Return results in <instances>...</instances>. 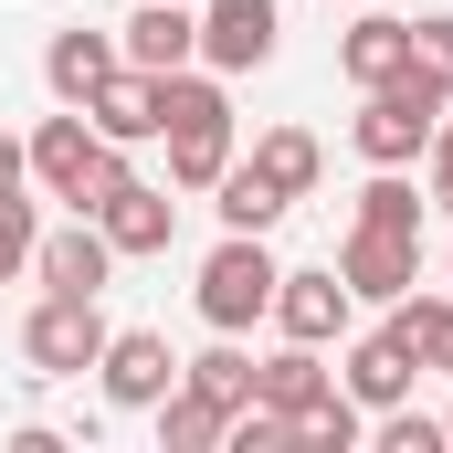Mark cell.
<instances>
[{"label":"cell","mask_w":453,"mask_h":453,"mask_svg":"<svg viewBox=\"0 0 453 453\" xmlns=\"http://www.w3.org/2000/svg\"><path fill=\"white\" fill-rule=\"evenodd\" d=\"M169 190H211L232 169V96H222V74H169Z\"/></svg>","instance_id":"1"},{"label":"cell","mask_w":453,"mask_h":453,"mask_svg":"<svg viewBox=\"0 0 453 453\" xmlns=\"http://www.w3.org/2000/svg\"><path fill=\"white\" fill-rule=\"evenodd\" d=\"M21 148H32L42 201H74V211H96L116 180H127V148H116V137H96V127H85V106H74V116H42Z\"/></svg>","instance_id":"2"},{"label":"cell","mask_w":453,"mask_h":453,"mask_svg":"<svg viewBox=\"0 0 453 453\" xmlns=\"http://www.w3.org/2000/svg\"><path fill=\"white\" fill-rule=\"evenodd\" d=\"M443 106H453V96H433L422 74H401V85H369V96H358V127H348V137H358L369 169H411V158L433 148Z\"/></svg>","instance_id":"3"},{"label":"cell","mask_w":453,"mask_h":453,"mask_svg":"<svg viewBox=\"0 0 453 453\" xmlns=\"http://www.w3.org/2000/svg\"><path fill=\"white\" fill-rule=\"evenodd\" d=\"M106 338L116 327H106L96 296H53V285H42V306L21 317V358H32L42 380H85V369L106 358Z\"/></svg>","instance_id":"4"},{"label":"cell","mask_w":453,"mask_h":453,"mask_svg":"<svg viewBox=\"0 0 453 453\" xmlns=\"http://www.w3.org/2000/svg\"><path fill=\"white\" fill-rule=\"evenodd\" d=\"M274 253H264V232H222V253L201 264V317L222 327V338H242L253 317H274Z\"/></svg>","instance_id":"5"},{"label":"cell","mask_w":453,"mask_h":453,"mask_svg":"<svg viewBox=\"0 0 453 453\" xmlns=\"http://www.w3.org/2000/svg\"><path fill=\"white\" fill-rule=\"evenodd\" d=\"M338 274H348L358 306H401V296L422 285V232H369V222H348Z\"/></svg>","instance_id":"6"},{"label":"cell","mask_w":453,"mask_h":453,"mask_svg":"<svg viewBox=\"0 0 453 453\" xmlns=\"http://www.w3.org/2000/svg\"><path fill=\"white\" fill-rule=\"evenodd\" d=\"M285 42V11L274 0H201V64L211 74H264Z\"/></svg>","instance_id":"7"},{"label":"cell","mask_w":453,"mask_h":453,"mask_svg":"<svg viewBox=\"0 0 453 453\" xmlns=\"http://www.w3.org/2000/svg\"><path fill=\"white\" fill-rule=\"evenodd\" d=\"M96 380H106L116 411H158V401L180 390V348L158 338V327H116L106 358H96Z\"/></svg>","instance_id":"8"},{"label":"cell","mask_w":453,"mask_h":453,"mask_svg":"<svg viewBox=\"0 0 453 453\" xmlns=\"http://www.w3.org/2000/svg\"><path fill=\"white\" fill-rule=\"evenodd\" d=\"M85 127L116 137V148H148L158 127H169V74H137V64H116L106 85L85 96Z\"/></svg>","instance_id":"9"},{"label":"cell","mask_w":453,"mask_h":453,"mask_svg":"<svg viewBox=\"0 0 453 453\" xmlns=\"http://www.w3.org/2000/svg\"><path fill=\"white\" fill-rule=\"evenodd\" d=\"M348 317H358V296H348L338 264H317V274H274V327H285V338L327 348V338H348Z\"/></svg>","instance_id":"10"},{"label":"cell","mask_w":453,"mask_h":453,"mask_svg":"<svg viewBox=\"0 0 453 453\" xmlns=\"http://www.w3.org/2000/svg\"><path fill=\"white\" fill-rule=\"evenodd\" d=\"M96 232L116 242V264H127V253H169V232H180V201H169L158 180H137V169H127L106 201H96Z\"/></svg>","instance_id":"11"},{"label":"cell","mask_w":453,"mask_h":453,"mask_svg":"<svg viewBox=\"0 0 453 453\" xmlns=\"http://www.w3.org/2000/svg\"><path fill=\"white\" fill-rule=\"evenodd\" d=\"M32 274H42L53 296H106V274H116V242L96 232V211H74L64 232H42V242H32Z\"/></svg>","instance_id":"12"},{"label":"cell","mask_w":453,"mask_h":453,"mask_svg":"<svg viewBox=\"0 0 453 453\" xmlns=\"http://www.w3.org/2000/svg\"><path fill=\"white\" fill-rule=\"evenodd\" d=\"M116 53L137 74H180V64H201V11L190 0H137V21L116 32Z\"/></svg>","instance_id":"13"},{"label":"cell","mask_w":453,"mask_h":453,"mask_svg":"<svg viewBox=\"0 0 453 453\" xmlns=\"http://www.w3.org/2000/svg\"><path fill=\"white\" fill-rule=\"evenodd\" d=\"M338 74L358 96H369V85H401V74H411V21L380 11V0H358V21H348V42H338Z\"/></svg>","instance_id":"14"},{"label":"cell","mask_w":453,"mask_h":453,"mask_svg":"<svg viewBox=\"0 0 453 453\" xmlns=\"http://www.w3.org/2000/svg\"><path fill=\"white\" fill-rule=\"evenodd\" d=\"M411 380H422V358L390 338V327L348 338V358H338V390L358 401V411H390V401H411Z\"/></svg>","instance_id":"15"},{"label":"cell","mask_w":453,"mask_h":453,"mask_svg":"<svg viewBox=\"0 0 453 453\" xmlns=\"http://www.w3.org/2000/svg\"><path fill=\"white\" fill-rule=\"evenodd\" d=\"M327 390H338V369H327L306 338H285L274 358H253V401H264V411H285V422H296L306 401H327Z\"/></svg>","instance_id":"16"},{"label":"cell","mask_w":453,"mask_h":453,"mask_svg":"<svg viewBox=\"0 0 453 453\" xmlns=\"http://www.w3.org/2000/svg\"><path fill=\"white\" fill-rule=\"evenodd\" d=\"M116 64H127V53H116V32H85V21H74V32H53V53H42V85H53L64 106H85V96L106 85Z\"/></svg>","instance_id":"17"},{"label":"cell","mask_w":453,"mask_h":453,"mask_svg":"<svg viewBox=\"0 0 453 453\" xmlns=\"http://www.w3.org/2000/svg\"><path fill=\"white\" fill-rule=\"evenodd\" d=\"M253 169H264L285 201H317V180H327V148H317L306 127H264V137H253Z\"/></svg>","instance_id":"18"},{"label":"cell","mask_w":453,"mask_h":453,"mask_svg":"<svg viewBox=\"0 0 453 453\" xmlns=\"http://www.w3.org/2000/svg\"><path fill=\"white\" fill-rule=\"evenodd\" d=\"M390 338L411 348L422 369H443V380H453V296H422V285H411V296L390 306Z\"/></svg>","instance_id":"19"},{"label":"cell","mask_w":453,"mask_h":453,"mask_svg":"<svg viewBox=\"0 0 453 453\" xmlns=\"http://www.w3.org/2000/svg\"><path fill=\"white\" fill-rule=\"evenodd\" d=\"M211 201H222V232H274V222H285V211H296V201H285V190H274V180H264L253 158L211 180Z\"/></svg>","instance_id":"20"},{"label":"cell","mask_w":453,"mask_h":453,"mask_svg":"<svg viewBox=\"0 0 453 453\" xmlns=\"http://www.w3.org/2000/svg\"><path fill=\"white\" fill-rule=\"evenodd\" d=\"M222 433H232V411H222V401H201L190 380H180V390L158 401V453H211Z\"/></svg>","instance_id":"21"},{"label":"cell","mask_w":453,"mask_h":453,"mask_svg":"<svg viewBox=\"0 0 453 453\" xmlns=\"http://www.w3.org/2000/svg\"><path fill=\"white\" fill-rule=\"evenodd\" d=\"M180 380H190V390H201V401H222V411H242V401H253V358H242V348H201V358H180Z\"/></svg>","instance_id":"22"},{"label":"cell","mask_w":453,"mask_h":453,"mask_svg":"<svg viewBox=\"0 0 453 453\" xmlns=\"http://www.w3.org/2000/svg\"><path fill=\"white\" fill-rule=\"evenodd\" d=\"M358 433H369V411H358L348 390H327V401H306V411H296V453H348Z\"/></svg>","instance_id":"23"},{"label":"cell","mask_w":453,"mask_h":453,"mask_svg":"<svg viewBox=\"0 0 453 453\" xmlns=\"http://www.w3.org/2000/svg\"><path fill=\"white\" fill-rule=\"evenodd\" d=\"M358 222H369V232H422V190H411L401 169H369V190H358Z\"/></svg>","instance_id":"24"},{"label":"cell","mask_w":453,"mask_h":453,"mask_svg":"<svg viewBox=\"0 0 453 453\" xmlns=\"http://www.w3.org/2000/svg\"><path fill=\"white\" fill-rule=\"evenodd\" d=\"M411 74H422L433 96H453V11H422V21H411Z\"/></svg>","instance_id":"25"},{"label":"cell","mask_w":453,"mask_h":453,"mask_svg":"<svg viewBox=\"0 0 453 453\" xmlns=\"http://www.w3.org/2000/svg\"><path fill=\"white\" fill-rule=\"evenodd\" d=\"M32 242H42V222H32V201H21V180H11V190H0V285L32 274Z\"/></svg>","instance_id":"26"},{"label":"cell","mask_w":453,"mask_h":453,"mask_svg":"<svg viewBox=\"0 0 453 453\" xmlns=\"http://www.w3.org/2000/svg\"><path fill=\"white\" fill-rule=\"evenodd\" d=\"M443 443H453V433L433 422V411H411V401L380 411V453H443Z\"/></svg>","instance_id":"27"},{"label":"cell","mask_w":453,"mask_h":453,"mask_svg":"<svg viewBox=\"0 0 453 453\" xmlns=\"http://www.w3.org/2000/svg\"><path fill=\"white\" fill-rule=\"evenodd\" d=\"M422 158H433V190H422V201H433V211H453V116L433 127V148H422Z\"/></svg>","instance_id":"28"},{"label":"cell","mask_w":453,"mask_h":453,"mask_svg":"<svg viewBox=\"0 0 453 453\" xmlns=\"http://www.w3.org/2000/svg\"><path fill=\"white\" fill-rule=\"evenodd\" d=\"M11 180H32V148H21V137H0V190H11Z\"/></svg>","instance_id":"29"},{"label":"cell","mask_w":453,"mask_h":453,"mask_svg":"<svg viewBox=\"0 0 453 453\" xmlns=\"http://www.w3.org/2000/svg\"><path fill=\"white\" fill-rule=\"evenodd\" d=\"M443 433H453V411H443Z\"/></svg>","instance_id":"30"},{"label":"cell","mask_w":453,"mask_h":453,"mask_svg":"<svg viewBox=\"0 0 453 453\" xmlns=\"http://www.w3.org/2000/svg\"><path fill=\"white\" fill-rule=\"evenodd\" d=\"M443 274H453V253H443Z\"/></svg>","instance_id":"31"}]
</instances>
